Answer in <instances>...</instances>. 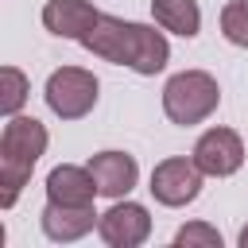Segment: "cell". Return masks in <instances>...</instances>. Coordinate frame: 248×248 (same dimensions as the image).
<instances>
[{
  "label": "cell",
  "mask_w": 248,
  "mask_h": 248,
  "mask_svg": "<svg viewBox=\"0 0 248 248\" xmlns=\"http://www.w3.org/2000/svg\"><path fill=\"white\" fill-rule=\"evenodd\" d=\"M221 35L232 46H244L248 50V0H229L221 8Z\"/></svg>",
  "instance_id": "cell-14"
},
{
  "label": "cell",
  "mask_w": 248,
  "mask_h": 248,
  "mask_svg": "<svg viewBox=\"0 0 248 248\" xmlns=\"http://www.w3.org/2000/svg\"><path fill=\"white\" fill-rule=\"evenodd\" d=\"M174 244L178 248H221V232L205 221H190L174 232Z\"/></svg>",
  "instance_id": "cell-15"
},
{
  "label": "cell",
  "mask_w": 248,
  "mask_h": 248,
  "mask_svg": "<svg viewBox=\"0 0 248 248\" xmlns=\"http://www.w3.org/2000/svg\"><path fill=\"white\" fill-rule=\"evenodd\" d=\"M217 105H221V89H217V78L205 70H182L163 85V112L170 124L194 128L209 120Z\"/></svg>",
  "instance_id": "cell-3"
},
{
  "label": "cell",
  "mask_w": 248,
  "mask_h": 248,
  "mask_svg": "<svg viewBox=\"0 0 248 248\" xmlns=\"http://www.w3.org/2000/svg\"><path fill=\"white\" fill-rule=\"evenodd\" d=\"M97 89H101V85H97V78H93L89 70H81V66H62V70H54V74L46 78L43 97H46V108H50L54 116H62V120H81V116L93 112Z\"/></svg>",
  "instance_id": "cell-4"
},
{
  "label": "cell",
  "mask_w": 248,
  "mask_h": 248,
  "mask_svg": "<svg viewBox=\"0 0 248 248\" xmlns=\"http://www.w3.org/2000/svg\"><path fill=\"white\" fill-rule=\"evenodd\" d=\"M97 19H101V12L89 0H46L43 4V27L58 39L85 43V35L93 31Z\"/></svg>",
  "instance_id": "cell-9"
},
{
  "label": "cell",
  "mask_w": 248,
  "mask_h": 248,
  "mask_svg": "<svg viewBox=\"0 0 248 248\" xmlns=\"http://www.w3.org/2000/svg\"><path fill=\"white\" fill-rule=\"evenodd\" d=\"M194 163L209 178H229L244 163V143H240V136L232 128H209L194 143Z\"/></svg>",
  "instance_id": "cell-6"
},
{
  "label": "cell",
  "mask_w": 248,
  "mask_h": 248,
  "mask_svg": "<svg viewBox=\"0 0 248 248\" xmlns=\"http://www.w3.org/2000/svg\"><path fill=\"white\" fill-rule=\"evenodd\" d=\"M97 232L108 248H140L147 236H151V217L140 202H112L108 213H101L97 221Z\"/></svg>",
  "instance_id": "cell-7"
},
{
  "label": "cell",
  "mask_w": 248,
  "mask_h": 248,
  "mask_svg": "<svg viewBox=\"0 0 248 248\" xmlns=\"http://www.w3.org/2000/svg\"><path fill=\"white\" fill-rule=\"evenodd\" d=\"M147 190H151V198H155L159 205H170V209L190 205V202L202 194V167L194 163V155H190V159H182V155L163 159V163H155Z\"/></svg>",
  "instance_id": "cell-5"
},
{
  "label": "cell",
  "mask_w": 248,
  "mask_h": 248,
  "mask_svg": "<svg viewBox=\"0 0 248 248\" xmlns=\"http://www.w3.org/2000/svg\"><path fill=\"white\" fill-rule=\"evenodd\" d=\"M85 167L93 170L101 198H112V202L124 198V194L136 186V178H140V167H136V159H132L128 151H97Z\"/></svg>",
  "instance_id": "cell-10"
},
{
  "label": "cell",
  "mask_w": 248,
  "mask_h": 248,
  "mask_svg": "<svg viewBox=\"0 0 248 248\" xmlns=\"http://www.w3.org/2000/svg\"><path fill=\"white\" fill-rule=\"evenodd\" d=\"M27 89H31L27 74L16 70V66H4L0 70V112L4 116H16L23 108V101H27Z\"/></svg>",
  "instance_id": "cell-13"
},
{
  "label": "cell",
  "mask_w": 248,
  "mask_h": 248,
  "mask_svg": "<svg viewBox=\"0 0 248 248\" xmlns=\"http://www.w3.org/2000/svg\"><path fill=\"white\" fill-rule=\"evenodd\" d=\"M101 221V213L93 205H62V202H46L43 213H39V225L43 232L54 240V244H70V240H81L85 232H93Z\"/></svg>",
  "instance_id": "cell-8"
},
{
  "label": "cell",
  "mask_w": 248,
  "mask_h": 248,
  "mask_svg": "<svg viewBox=\"0 0 248 248\" xmlns=\"http://www.w3.org/2000/svg\"><path fill=\"white\" fill-rule=\"evenodd\" d=\"M97 178L89 167H74V163H58L46 174V202H62V205H93L97 198Z\"/></svg>",
  "instance_id": "cell-11"
},
{
  "label": "cell",
  "mask_w": 248,
  "mask_h": 248,
  "mask_svg": "<svg viewBox=\"0 0 248 248\" xmlns=\"http://www.w3.org/2000/svg\"><path fill=\"white\" fill-rule=\"evenodd\" d=\"M151 16L163 31H174L182 39H194L202 31V8L198 0H151Z\"/></svg>",
  "instance_id": "cell-12"
},
{
  "label": "cell",
  "mask_w": 248,
  "mask_h": 248,
  "mask_svg": "<svg viewBox=\"0 0 248 248\" xmlns=\"http://www.w3.org/2000/svg\"><path fill=\"white\" fill-rule=\"evenodd\" d=\"M240 248H248V225L240 229Z\"/></svg>",
  "instance_id": "cell-16"
},
{
  "label": "cell",
  "mask_w": 248,
  "mask_h": 248,
  "mask_svg": "<svg viewBox=\"0 0 248 248\" xmlns=\"http://www.w3.org/2000/svg\"><path fill=\"white\" fill-rule=\"evenodd\" d=\"M50 136L46 124L35 116H8L0 132V209H12L19 190L27 186L35 163L43 159Z\"/></svg>",
  "instance_id": "cell-2"
},
{
  "label": "cell",
  "mask_w": 248,
  "mask_h": 248,
  "mask_svg": "<svg viewBox=\"0 0 248 248\" xmlns=\"http://www.w3.org/2000/svg\"><path fill=\"white\" fill-rule=\"evenodd\" d=\"M89 54L112 62V66H128L143 78L159 74L170 58V43L163 31L147 27V23H132V19H120V16H101L93 23V31L85 35L81 43Z\"/></svg>",
  "instance_id": "cell-1"
}]
</instances>
